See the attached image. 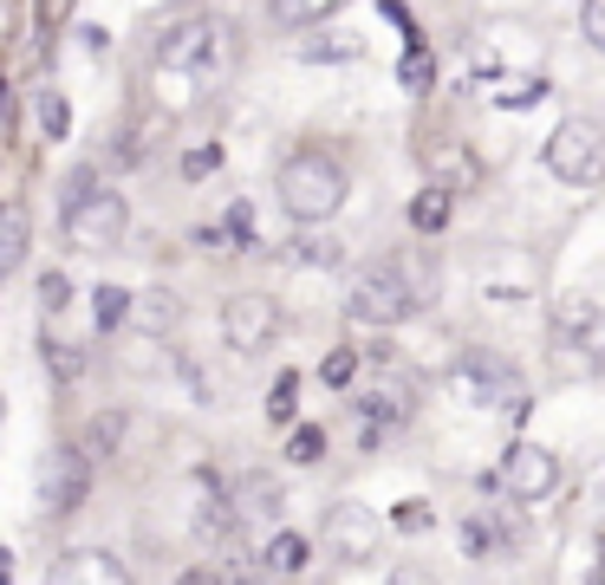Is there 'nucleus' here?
Instances as JSON below:
<instances>
[{"mask_svg":"<svg viewBox=\"0 0 605 585\" xmlns=\"http://www.w3.org/2000/svg\"><path fill=\"white\" fill-rule=\"evenodd\" d=\"M398 527H404V534H417V527H430V508H404V514H398Z\"/></svg>","mask_w":605,"mask_h":585,"instance_id":"obj_34","label":"nucleus"},{"mask_svg":"<svg viewBox=\"0 0 605 585\" xmlns=\"http://www.w3.org/2000/svg\"><path fill=\"white\" fill-rule=\"evenodd\" d=\"M463 547H469V560H495V554H515L521 547V527L508 521H495V514H476L469 527H463Z\"/></svg>","mask_w":605,"mask_h":585,"instance_id":"obj_13","label":"nucleus"},{"mask_svg":"<svg viewBox=\"0 0 605 585\" xmlns=\"http://www.w3.org/2000/svg\"><path fill=\"white\" fill-rule=\"evenodd\" d=\"M0 580H13V554L7 547H0Z\"/></svg>","mask_w":605,"mask_h":585,"instance_id":"obj_36","label":"nucleus"},{"mask_svg":"<svg viewBox=\"0 0 605 585\" xmlns=\"http://www.w3.org/2000/svg\"><path fill=\"white\" fill-rule=\"evenodd\" d=\"M124 319H130V293L124 287H98V332H111Z\"/></svg>","mask_w":605,"mask_h":585,"instance_id":"obj_23","label":"nucleus"},{"mask_svg":"<svg viewBox=\"0 0 605 585\" xmlns=\"http://www.w3.org/2000/svg\"><path fill=\"white\" fill-rule=\"evenodd\" d=\"M228 65H235V33H228L222 20H182V26H169V33L156 39V72H163L169 85H182L176 104L202 98Z\"/></svg>","mask_w":605,"mask_h":585,"instance_id":"obj_1","label":"nucleus"},{"mask_svg":"<svg viewBox=\"0 0 605 585\" xmlns=\"http://www.w3.org/2000/svg\"><path fill=\"white\" fill-rule=\"evenodd\" d=\"M306 560H313V541H306V534H274L267 554H261V573L293 580V573H306Z\"/></svg>","mask_w":605,"mask_h":585,"instance_id":"obj_14","label":"nucleus"},{"mask_svg":"<svg viewBox=\"0 0 605 585\" xmlns=\"http://www.w3.org/2000/svg\"><path fill=\"white\" fill-rule=\"evenodd\" d=\"M293 404H300V378L280 371V378H274V397H267V417H274V423H293Z\"/></svg>","mask_w":605,"mask_h":585,"instance_id":"obj_24","label":"nucleus"},{"mask_svg":"<svg viewBox=\"0 0 605 585\" xmlns=\"http://www.w3.org/2000/svg\"><path fill=\"white\" fill-rule=\"evenodd\" d=\"M124 228H130V202H124L117 189H78V195L65 202V241L85 247V254L117 247Z\"/></svg>","mask_w":605,"mask_h":585,"instance_id":"obj_6","label":"nucleus"},{"mask_svg":"<svg viewBox=\"0 0 605 585\" xmlns=\"http://www.w3.org/2000/svg\"><path fill=\"white\" fill-rule=\"evenodd\" d=\"M274 332H280V306L267 293H235L222 306V339L235 352H261V345H274Z\"/></svg>","mask_w":605,"mask_h":585,"instance_id":"obj_9","label":"nucleus"},{"mask_svg":"<svg viewBox=\"0 0 605 585\" xmlns=\"http://www.w3.org/2000/svg\"><path fill=\"white\" fill-rule=\"evenodd\" d=\"M46 371H52V378H78V371H85V352H72V345H46Z\"/></svg>","mask_w":605,"mask_h":585,"instance_id":"obj_29","label":"nucleus"},{"mask_svg":"<svg viewBox=\"0 0 605 585\" xmlns=\"http://www.w3.org/2000/svg\"><path fill=\"white\" fill-rule=\"evenodd\" d=\"M319 378H326L332 391H345V384L358 378V352H326V365H319Z\"/></svg>","mask_w":605,"mask_h":585,"instance_id":"obj_27","label":"nucleus"},{"mask_svg":"<svg viewBox=\"0 0 605 585\" xmlns=\"http://www.w3.org/2000/svg\"><path fill=\"white\" fill-rule=\"evenodd\" d=\"M169 319H176V300H150L143 306V326H169Z\"/></svg>","mask_w":605,"mask_h":585,"instance_id":"obj_33","label":"nucleus"},{"mask_svg":"<svg viewBox=\"0 0 605 585\" xmlns=\"http://www.w3.org/2000/svg\"><path fill=\"white\" fill-rule=\"evenodd\" d=\"M450 391H456L469 410H521V404H528L521 371H515V365H502V358H489V352L456 358V365H450Z\"/></svg>","mask_w":605,"mask_h":585,"instance_id":"obj_5","label":"nucleus"},{"mask_svg":"<svg viewBox=\"0 0 605 585\" xmlns=\"http://www.w3.org/2000/svg\"><path fill=\"white\" fill-rule=\"evenodd\" d=\"M358 52H365L358 33H326V39H306V46H300L306 65H339V59H358Z\"/></svg>","mask_w":605,"mask_h":585,"instance_id":"obj_19","label":"nucleus"},{"mask_svg":"<svg viewBox=\"0 0 605 585\" xmlns=\"http://www.w3.org/2000/svg\"><path fill=\"white\" fill-rule=\"evenodd\" d=\"M358 404H365L371 430H385V423H404V417L417 410V397H411V384H404V378H378V384H371Z\"/></svg>","mask_w":605,"mask_h":585,"instance_id":"obj_12","label":"nucleus"},{"mask_svg":"<svg viewBox=\"0 0 605 585\" xmlns=\"http://www.w3.org/2000/svg\"><path fill=\"white\" fill-rule=\"evenodd\" d=\"M13 124V98H7V72H0V130Z\"/></svg>","mask_w":605,"mask_h":585,"instance_id":"obj_35","label":"nucleus"},{"mask_svg":"<svg viewBox=\"0 0 605 585\" xmlns=\"http://www.w3.org/2000/svg\"><path fill=\"white\" fill-rule=\"evenodd\" d=\"M502 488H508V501L541 508V501L560 488V456H554V449H541V443H515V449H508V462H502Z\"/></svg>","mask_w":605,"mask_h":585,"instance_id":"obj_7","label":"nucleus"},{"mask_svg":"<svg viewBox=\"0 0 605 585\" xmlns=\"http://www.w3.org/2000/svg\"><path fill=\"white\" fill-rule=\"evenodd\" d=\"M541 91H547V85H541V78H521V85H515V91H508V98H502V104H508V111H528V104H534V98H541Z\"/></svg>","mask_w":605,"mask_h":585,"instance_id":"obj_31","label":"nucleus"},{"mask_svg":"<svg viewBox=\"0 0 605 585\" xmlns=\"http://www.w3.org/2000/svg\"><path fill=\"white\" fill-rule=\"evenodd\" d=\"M91 495V456L72 443V449H52L39 462V508L46 514H72L78 501Z\"/></svg>","mask_w":605,"mask_h":585,"instance_id":"obj_8","label":"nucleus"},{"mask_svg":"<svg viewBox=\"0 0 605 585\" xmlns=\"http://www.w3.org/2000/svg\"><path fill=\"white\" fill-rule=\"evenodd\" d=\"M235 514H241V521H274V514H280V482H267V475H248V482H241V501H235Z\"/></svg>","mask_w":605,"mask_h":585,"instance_id":"obj_17","label":"nucleus"},{"mask_svg":"<svg viewBox=\"0 0 605 585\" xmlns=\"http://www.w3.org/2000/svg\"><path fill=\"white\" fill-rule=\"evenodd\" d=\"M215 163H222V150H189V156H182V176H209Z\"/></svg>","mask_w":605,"mask_h":585,"instance_id":"obj_32","label":"nucleus"},{"mask_svg":"<svg viewBox=\"0 0 605 585\" xmlns=\"http://www.w3.org/2000/svg\"><path fill=\"white\" fill-rule=\"evenodd\" d=\"M326 13H339V0H267V20L287 26V33L293 26H319Z\"/></svg>","mask_w":605,"mask_h":585,"instance_id":"obj_18","label":"nucleus"},{"mask_svg":"<svg viewBox=\"0 0 605 585\" xmlns=\"http://www.w3.org/2000/svg\"><path fill=\"white\" fill-rule=\"evenodd\" d=\"M417 306H424V293H417V280H411L404 260L365 267V274L352 280V293H345V319H352V326H404Z\"/></svg>","mask_w":605,"mask_h":585,"instance_id":"obj_3","label":"nucleus"},{"mask_svg":"<svg viewBox=\"0 0 605 585\" xmlns=\"http://www.w3.org/2000/svg\"><path fill=\"white\" fill-rule=\"evenodd\" d=\"M398 78H404V91H430V78H437V59L411 39V52H404V65H398Z\"/></svg>","mask_w":605,"mask_h":585,"instance_id":"obj_22","label":"nucleus"},{"mask_svg":"<svg viewBox=\"0 0 605 585\" xmlns=\"http://www.w3.org/2000/svg\"><path fill=\"white\" fill-rule=\"evenodd\" d=\"M554 339L574 352H593L605 339V306L593 293H554Z\"/></svg>","mask_w":605,"mask_h":585,"instance_id":"obj_11","label":"nucleus"},{"mask_svg":"<svg viewBox=\"0 0 605 585\" xmlns=\"http://www.w3.org/2000/svg\"><path fill=\"white\" fill-rule=\"evenodd\" d=\"M39 306H46V313H65V306H72V280H65V274H46V280H39Z\"/></svg>","mask_w":605,"mask_h":585,"instance_id":"obj_28","label":"nucleus"},{"mask_svg":"<svg viewBox=\"0 0 605 585\" xmlns=\"http://www.w3.org/2000/svg\"><path fill=\"white\" fill-rule=\"evenodd\" d=\"M117 443H124V410H98V417L85 423V443H78V449H85L91 462H104V456H117Z\"/></svg>","mask_w":605,"mask_h":585,"instance_id":"obj_16","label":"nucleus"},{"mask_svg":"<svg viewBox=\"0 0 605 585\" xmlns=\"http://www.w3.org/2000/svg\"><path fill=\"white\" fill-rule=\"evenodd\" d=\"M541 163H547L567 189H593V182L605 176V124H593V117H567V124H554Z\"/></svg>","mask_w":605,"mask_h":585,"instance_id":"obj_4","label":"nucleus"},{"mask_svg":"<svg viewBox=\"0 0 605 585\" xmlns=\"http://www.w3.org/2000/svg\"><path fill=\"white\" fill-rule=\"evenodd\" d=\"M411 228H417V234H443V228H450V189H443V182H430V189L411 195Z\"/></svg>","mask_w":605,"mask_h":585,"instance_id":"obj_15","label":"nucleus"},{"mask_svg":"<svg viewBox=\"0 0 605 585\" xmlns=\"http://www.w3.org/2000/svg\"><path fill=\"white\" fill-rule=\"evenodd\" d=\"M580 33L605 52V0H587V7H580Z\"/></svg>","mask_w":605,"mask_h":585,"instance_id":"obj_30","label":"nucleus"},{"mask_svg":"<svg viewBox=\"0 0 605 585\" xmlns=\"http://www.w3.org/2000/svg\"><path fill=\"white\" fill-rule=\"evenodd\" d=\"M39 124H46V137H65V130H72V104H65L59 91H46V98H39Z\"/></svg>","mask_w":605,"mask_h":585,"instance_id":"obj_26","label":"nucleus"},{"mask_svg":"<svg viewBox=\"0 0 605 585\" xmlns=\"http://www.w3.org/2000/svg\"><path fill=\"white\" fill-rule=\"evenodd\" d=\"M52 580H124V567L104 560V554H78V560H59Z\"/></svg>","mask_w":605,"mask_h":585,"instance_id":"obj_20","label":"nucleus"},{"mask_svg":"<svg viewBox=\"0 0 605 585\" xmlns=\"http://www.w3.org/2000/svg\"><path fill=\"white\" fill-rule=\"evenodd\" d=\"M287 456H293V462H319V456H326V430H319V423H300L293 443H287Z\"/></svg>","mask_w":605,"mask_h":585,"instance_id":"obj_25","label":"nucleus"},{"mask_svg":"<svg viewBox=\"0 0 605 585\" xmlns=\"http://www.w3.org/2000/svg\"><path fill=\"white\" fill-rule=\"evenodd\" d=\"M319 534H326V547H332L339 560H352V567H358V560H371V547H378V514H371V508H358V501H339V508L326 514V527H319Z\"/></svg>","mask_w":605,"mask_h":585,"instance_id":"obj_10","label":"nucleus"},{"mask_svg":"<svg viewBox=\"0 0 605 585\" xmlns=\"http://www.w3.org/2000/svg\"><path fill=\"white\" fill-rule=\"evenodd\" d=\"M20 260H26V215L13 208V215H0V280H7Z\"/></svg>","mask_w":605,"mask_h":585,"instance_id":"obj_21","label":"nucleus"},{"mask_svg":"<svg viewBox=\"0 0 605 585\" xmlns=\"http://www.w3.org/2000/svg\"><path fill=\"white\" fill-rule=\"evenodd\" d=\"M274 189H280V208H287L293 221H332V215L345 208V169H339L326 150H293V156L280 163Z\"/></svg>","mask_w":605,"mask_h":585,"instance_id":"obj_2","label":"nucleus"}]
</instances>
